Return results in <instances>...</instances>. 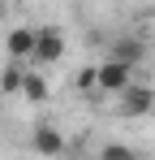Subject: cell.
<instances>
[{
  "label": "cell",
  "instance_id": "1",
  "mask_svg": "<svg viewBox=\"0 0 155 160\" xmlns=\"http://www.w3.org/2000/svg\"><path fill=\"white\" fill-rule=\"evenodd\" d=\"M30 147H35L43 160H65L69 152H73L69 134L60 130V126H52V121H39V126H35V134H30Z\"/></svg>",
  "mask_w": 155,
  "mask_h": 160
},
{
  "label": "cell",
  "instance_id": "2",
  "mask_svg": "<svg viewBox=\"0 0 155 160\" xmlns=\"http://www.w3.org/2000/svg\"><path fill=\"white\" fill-rule=\"evenodd\" d=\"M60 61H65V30L60 26H39V43H35L30 69H43L48 74L52 65H60Z\"/></svg>",
  "mask_w": 155,
  "mask_h": 160
},
{
  "label": "cell",
  "instance_id": "3",
  "mask_svg": "<svg viewBox=\"0 0 155 160\" xmlns=\"http://www.w3.org/2000/svg\"><path fill=\"white\" fill-rule=\"evenodd\" d=\"M35 43H39V26H9L4 35V56L9 61H17V65H30L35 61Z\"/></svg>",
  "mask_w": 155,
  "mask_h": 160
},
{
  "label": "cell",
  "instance_id": "4",
  "mask_svg": "<svg viewBox=\"0 0 155 160\" xmlns=\"http://www.w3.org/2000/svg\"><path fill=\"white\" fill-rule=\"evenodd\" d=\"M108 61H116V65H125V69H138V65L147 61V39H142V35H116V39L108 43Z\"/></svg>",
  "mask_w": 155,
  "mask_h": 160
},
{
  "label": "cell",
  "instance_id": "5",
  "mask_svg": "<svg viewBox=\"0 0 155 160\" xmlns=\"http://www.w3.org/2000/svg\"><path fill=\"white\" fill-rule=\"evenodd\" d=\"M129 87H134V69L116 65V61H99V95H108V100H121Z\"/></svg>",
  "mask_w": 155,
  "mask_h": 160
},
{
  "label": "cell",
  "instance_id": "6",
  "mask_svg": "<svg viewBox=\"0 0 155 160\" xmlns=\"http://www.w3.org/2000/svg\"><path fill=\"white\" fill-rule=\"evenodd\" d=\"M151 108H155V87H147V82H134L125 95L116 100L121 117H151Z\"/></svg>",
  "mask_w": 155,
  "mask_h": 160
},
{
  "label": "cell",
  "instance_id": "7",
  "mask_svg": "<svg viewBox=\"0 0 155 160\" xmlns=\"http://www.w3.org/2000/svg\"><path fill=\"white\" fill-rule=\"evenodd\" d=\"M26 78H30V65H17V61H9V65L0 69V95H17V100H22Z\"/></svg>",
  "mask_w": 155,
  "mask_h": 160
},
{
  "label": "cell",
  "instance_id": "8",
  "mask_svg": "<svg viewBox=\"0 0 155 160\" xmlns=\"http://www.w3.org/2000/svg\"><path fill=\"white\" fill-rule=\"evenodd\" d=\"M22 100L26 104H48L52 100V82H48L43 69H30V78H26V87H22Z\"/></svg>",
  "mask_w": 155,
  "mask_h": 160
},
{
  "label": "cell",
  "instance_id": "9",
  "mask_svg": "<svg viewBox=\"0 0 155 160\" xmlns=\"http://www.w3.org/2000/svg\"><path fill=\"white\" fill-rule=\"evenodd\" d=\"M73 91L78 95H99V65H82L73 74Z\"/></svg>",
  "mask_w": 155,
  "mask_h": 160
},
{
  "label": "cell",
  "instance_id": "10",
  "mask_svg": "<svg viewBox=\"0 0 155 160\" xmlns=\"http://www.w3.org/2000/svg\"><path fill=\"white\" fill-rule=\"evenodd\" d=\"M95 160H138V152H134V147H125V143H103Z\"/></svg>",
  "mask_w": 155,
  "mask_h": 160
},
{
  "label": "cell",
  "instance_id": "11",
  "mask_svg": "<svg viewBox=\"0 0 155 160\" xmlns=\"http://www.w3.org/2000/svg\"><path fill=\"white\" fill-rule=\"evenodd\" d=\"M65 160H86V156H78V152H69V156H65Z\"/></svg>",
  "mask_w": 155,
  "mask_h": 160
},
{
  "label": "cell",
  "instance_id": "12",
  "mask_svg": "<svg viewBox=\"0 0 155 160\" xmlns=\"http://www.w3.org/2000/svg\"><path fill=\"white\" fill-rule=\"evenodd\" d=\"M151 43H155V13H151Z\"/></svg>",
  "mask_w": 155,
  "mask_h": 160
},
{
  "label": "cell",
  "instance_id": "13",
  "mask_svg": "<svg viewBox=\"0 0 155 160\" xmlns=\"http://www.w3.org/2000/svg\"><path fill=\"white\" fill-rule=\"evenodd\" d=\"M0 18H4V4H0Z\"/></svg>",
  "mask_w": 155,
  "mask_h": 160
}]
</instances>
